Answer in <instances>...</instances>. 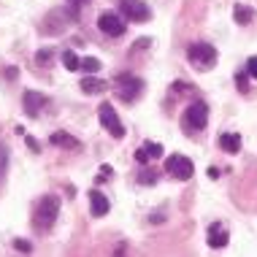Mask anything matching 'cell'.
<instances>
[{
  "label": "cell",
  "instance_id": "cell-1",
  "mask_svg": "<svg viewBox=\"0 0 257 257\" xmlns=\"http://www.w3.org/2000/svg\"><path fill=\"white\" fill-rule=\"evenodd\" d=\"M57 214H60V198H57V195H46V198L36 206V214H33V227H36L38 233L52 230Z\"/></svg>",
  "mask_w": 257,
  "mask_h": 257
},
{
  "label": "cell",
  "instance_id": "cell-2",
  "mask_svg": "<svg viewBox=\"0 0 257 257\" xmlns=\"http://www.w3.org/2000/svg\"><path fill=\"white\" fill-rule=\"evenodd\" d=\"M208 124V106L203 100H195V103H190L184 111V116H182V130L187 136H195L198 130H203Z\"/></svg>",
  "mask_w": 257,
  "mask_h": 257
},
{
  "label": "cell",
  "instance_id": "cell-3",
  "mask_svg": "<svg viewBox=\"0 0 257 257\" xmlns=\"http://www.w3.org/2000/svg\"><path fill=\"white\" fill-rule=\"evenodd\" d=\"M144 79H138V76H133V73H119L114 79V89H116V95H119V100H124V103H133L138 95L144 92Z\"/></svg>",
  "mask_w": 257,
  "mask_h": 257
},
{
  "label": "cell",
  "instance_id": "cell-4",
  "mask_svg": "<svg viewBox=\"0 0 257 257\" xmlns=\"http://www.w3.org/2000/svg\"><path fill=\"white\" fill-rule=\"evenodd\" d=\"M187 60L198 71H211L214 62H217V49L211 44H192V46H187Z\"/></svg>",
  "mask_w": 257,
  "mask_h": 257
},
{
  "label": "cell",
  "instance_id": "cell-5",
  "mask_svg": "<svg viewBox=\"0 0 257 257\" xmlns=\"http://www.w3.org/2000/svg\"><path fill=\"white\" fill-rule=\"evenodd\" d=\"M165 171H168L173 179H179V182H187V179H192V173H195V165H192V160L187 155H171L165 160Z\"/></svg>",
  "mask_w": 257,
  "mask_h": 257
},
{
  "label": "cell",
  "instance_id": "cell-6",
  "mask_svg": "<svg viewBox=\"0 0 257 257\" xmlns=\"http://www.w3.org/2000/svg\"><path fill=\"white\" fill-rule=\"evenodd\" d=\"M98 119H100V124H103V127H106L114 138H122V136H124V124H122L119 116H116V111H114V106H111V103H100Z\"/></svg>",
  "mask_w": 257,
  "mask_h": 257
},
{
  "label": "cell",
  "instance_id": "cell-7",
  "mask_svg": "<svg viewBox=\"0 0 257 257\" xmlns=\"http://www.w3.org/2000/svg\"><path fill=\"white\" fill-rule=\"evenodd\" d=\"M98 27H100L103 36H111V38H119V36H124V30H127L124 19L114 11H103L98 17Z\"/></svg>",
  "mask_w": 257,
  "mask_h": 257
},
{
  "label": "cell",
  "instance_id": "cell-8",
  "mask_svg": "<svg viewBox=\"0 0 257 257\" xmlns=\"http://www.w3.org/2000/svg\"><path fill=\"white\" fill-rule=\"evenodd\" d=\"M119 11L127 22H147L152 17L149 6L144 3V0H119Z\"/></svg>",
  "mask_w": 257,
  "mask_h": 257
},
{
  "label": "cell",
  "instance_id": "cell-9",
  "mask_svg": "<svg viewBox=\"0 0 257 257\" xmlns=\"http://www.w3.org/2000/svg\"><path fill=\"white\" fill-rule=\"evenodd\" d=\"M22 100H25V111L30 116H38L41 111H44V106L49 103V100H46V95L36 92V89H27V92L22 95Z\"/></svg>",
  "mask_w": 257,
  "mask_h": 257
},
{
  "label": "cell",
  "instance_id": "cell-10",
  "mask_svg": "<svg viewBox=\"0 0 257 257\" xmlns=\"http://www.w3.org/2000/svg\"><path fill=\"white\" fill-rule=\"evenodd\" d=\"M160 155H163V144H157V141H147V144H141V147L136 149V160L141 165H147L149 160H157Z\"/></svg>",
  "mask_w": 257,
  "mask_h": 257
},
{
  "label": "cell",
  "instance_id": "cell-11",
  "mask_svg": "<svg viewBox=\"0 0 257 257\" xmlns=\"http://www.w3.org/2000/svg\"><path fill=\"white\" fill-rule=\"evenodd\" d=\"M230 241V233L225 230V225H211L208 227V246L211 249H222Z\"/></svg>",
  "mask_w": 257,
  "mask_h": 257
},
{
  "label": "cell",
  "instance_id": "cell-12",
  "mask_svg": "<svg viewBox=\"0 0 257 257\" xmlns=\"http://www.w3.org/2000/svg\"><path fill=\"white\" fill-rule=\"evenodd\" d=\"M87 198H89V206H92V217H103V214H108V198L103 195L100 190H92Z\"/></svg>",
  "mask_w": 257,
  "mask_h": 257
},
{
  "label": "cell",
  "instance_id": "cell-13",
  "mask_svg": "<svg viewBox=\"0 0 257 257\" xmlns=\"http://www.w3.org/2000/svg\"><path fill=\"white\" fill-rule=\"evenodd\" d=\"M79 87H81V92H87V95H100V92H106V89H108V84H106V81L95 79L92 73H89V76H84Z\"/></svg>",
  "mask_w": 257,
  "mask_h": 257
},
{
  "label": "cell",
  "instance_id": "cell-14",
  "mask_svg": "<svg viewBox=\"0 0 257 257\" xmlns=\"http://www.w3.org/2000/svg\"><path fill=\"white\" fill-rule=\"evenodd\" d=\"M219 147H222V152H227V155H238L241 136L238 133H222L219 136Z\"/></svg>",
  "mask_w": 257,
  "mask_h": 257
},
{
  "label": "cell",
  "instance_id": "cell-15",
  "mask_svg": "<svg viewBox=\"0 0 257 257\" xmlns=\"http://www.w3.org/2000/svg\"><path fill=\"white\" fill-rule=\"evenodd\" d=\"M233 19H235V22H238V25H249V22H252V19H254V11L249 9V6L238 3V6H235V9H233Z\"/></svg>",
  "mask_w": 257,
  "mask_h": 257
},
{
  "label": "cell",
  "instance_id": "cell-16",
  "mask_svg": "<svg viewBox=\"0 0 257 257\" xmlns=\"http://www.w3.org/2000/svg\"><path fill=\"white\" fill-rule=\"evenodd\" d=\"M52 144L54 147H65V149H79L81 147V144L68 133H52Z\"/></svg>",
  "mask_w": 257,
  "mask_h": 257
},
{
  "label": "cell",
  "instance_id": "cell-17",
  "mask_svg": "<svg viewBox=\"0 0 257 257\" xmlns=\"http://www.w3.org/2000/svg\"><path fill=\"white\" fill-rule=\"evenodd\" d=\"M79 71H84V73H98L100 71V60L98 57H84L79 62Z\"/></svg>",
  "mask_w": 257,
  "mask_h": 257
},
{
  "label": "cell",
  "instance_id": "cell-18",
  "mask_svg": "<svg viewBox=\"0 0 257 257\" xmlns=\"http://www.w3.org/2000/svg\"><path fill=\"white\" fill-rule=\"evenodd\" d=\"M79 57H76V52H71V49H68V52H62V65H65L68 68V71H79Z\"/></svg>",
  "mask_w": 257,
  "mask_h": 257
},
{
  "label": "cell",
  "instance_id": "cell-19",
  "mask_svg": "<svg viewBox=\"0 0 257 257\" xmlns=\"http://www.w3.org/2000/svg\"><path fill=\"white\" fill-rule=\"evenodd\" d=\"M155 182H157V173L155 171H141V173H138V184L149 187V184H155Z\"/></svg>",
  "mask_w": 257,
  "mask_h": 257
},
{
  "label": "cell",
  "instance_id": "cell-20",
  "mask_svg": "<svg viewBox=\"0 0 257 257\" xmlns=\"http://www.w3.org/2000/svg\"><path fill=\"white\" fill-rule=\"evenodd\" d=\"M6 168H9V149L0 147V179L6 176Z\"/></svg>",
  "mask_w": 257,
  "mask_h": 257
},
{
  "label": "cell",
  "instance_id": "cell-21",
  "mask_svg": "<svg viewBox=\"0 0 257 257\" xmlns=\"http://www.w3.org/2000/svg\"><path fill=\"white\" fill-rule=\"evenodd\" d=\"M235 84H238V89H241V92H246V87H249V73H246V71L235 73Z\"/></svg>",
  "mask_w": 257,
  "mask_h": 257
},
{
  "label": "cell",
  "instance_id": "cell-22",
  "mask_svg": "<svg viewBox=\"0 0 257 257\" xmlns=\"http://www.w3.org/2000/svg\"><path fill=\"white\" fill-rule=\"evenodd\" d=\"M244 71L249 73V79H257V54L246 60V68H244Z\"/></svg>",
  "mask_w": 257,
  "mask_h": 257
},
{
  "label": "cell",
  "instance_id": "cell-23",
  "mask_svg": "<svg viewBox=\"0 0 257 257\" xmlns=\"http://www.w3.org/2000/svg\"><path fill=\"white\" fill-rule=\"evenodd\" d=\"M49 60H52V49H41V52L36 54V62H38V65H46Z\"/></svg>",
  "mask_w": 257,
  "mask_h": 257
},
{
  "label": "cell",
  "instance_id": "cell-24",
  "mask_svg": "<svg viewBox=\"0 0 257 257\" xmlns=\"http://www.w3.org/2000/svg\"><path fill=\"white\" fill-rule=\"evenodd\" d=\"M111 173H114V171H111V165H100V176H98V184H100V182H106V179H111Z\"/></svg>",
  "mask_w": 257,
  "mask_h": 257
},
{
  "label": "cell",
  "instance_id": "cell-25",
  "mask_svg": "<svg viewBox=\"0 0 257 257\" xmlns=\"http://www.w3.org/2000/svg\"><path fill=\"white\" fill-rule=\"evenodd\" d=\"M14 246H17L19 252H30V249H33V246L27 244V241H22V238H19V241H14Z\"/></svg>",
  "mask_w": 257,
  "mask_h": 257
},
{
  "label": "cell",
  "instance_id": "cell-26",
  "mask_svg": "<svg viewBox=\"0 0 257 257\" xmlns=\"http://www.w3.org/2000/svg\"><path fill=\"white\" fill-rule=\"evenodd\" d=\"M25 141H27V147H30L33 152H38V141H36V138H30V136H25Z\"/></svg>",
  "mask_w": 257,
  "mask_h": 257
},
{
  "label": "cell",
  "instance_id": "cell-27",
  "mask_svg": "<svg viewBox=\"0 0 257 257\" xmlns=\"http://www.w3.org/2000/svg\"><path fill=\"white\" fill-rule=\"evenodd\" d=\"M208 176H211V179H219V168H208Z\"/></svg>",
  "mask_w": 257,
  "mask_h": 257
},
{
  "label": "cell",
  "instance_id": "cell-28",
  "mask_svg": "<svg viewBox=\"0 0 257 257\" xmlns=\"http://www.w3.org/2000/svg\"><path fill=\"white\" fill-rule=\"evenodd\" d=\"M71 3H73V6H81V3H84V0H71Z\"/></svg>",
  "mask_w": 257,
  "mask_h": 257
}]
</instances>
